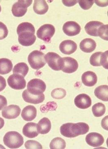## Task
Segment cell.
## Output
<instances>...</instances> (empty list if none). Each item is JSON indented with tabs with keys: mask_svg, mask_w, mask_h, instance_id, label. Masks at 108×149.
<instances>
[{
	"mask_svg": "<svg viewBox=\"0 0 108 149\" xmlns=\"http://www.w3.org/2000/svg\"><path fill=\"white\" fill-rule=\"evenodd\" d=\"M64 33L69 36H74L80 33L81 27L79 24L74 21H68L63 25Z\"/></svg>",
	"mask_w": 108,
	"mask_h": 149,
	"instance_id": "cell-11",
	"label": "cell"
},
{
	"mask_svg": "<svg viewBox=\"0 0 108 149\" xmlns=\"http://www.w3.org/2000/svg\"><path fill=\"white\" fill-rule=\"evenodd\" d=\"M103 23L100 22L91 21L87 23L85 25V29L86 33L92 36L97 37V31L99 28L103 25Z\"/></svg>",
	"mask_w": 108,
	"mask_h": 149,
	"instance_id": "cell-19",
	"label": "cell"
},
{
	"mask_svg": "<svg viewBox=\"0 0 108 149\" xmlns=\"http://www.w3.org/2000/svg\"><path fill=\"white\" fill-rule=\"evenodd\" d=\"M5 124V122L3 118H0V129L3 128Z\"/></svg>",
	"mask_w": 108,
	"mask_h": 149,
	"instance_id": "cell-41",
	"label": "cell"
},
{
	"mask_svg": "<svg viewBox=\"0 0 108 149\" xmlns=\"http://www.w3.org/2000/svg\"><path fill=\"white\" fill-rule=\"evenodd\" d=\"M92 111L95 117H102L105 113V106L102 103H97L93 106Z\"/></svg>",
	"mask_w": 108,
	"mask_h": 149,
	"instance_id": "cell-27",
	"label": "cell"
},
{
	"mask_svg": "<svg viewBox=\"0 0 108 149\" xmlns=\"http://www.w3.org/2000/svg\"><path fill=\"white\" fill-rule=\"evenodd\" d=\"M36 116V109L33 106L29 105L26 107L22 112V117L25 121H32L35 119Z\"/></svg>",
	"mask_w": 108,
	"mask_h": 149,
	"instance_id": "cell-20",
	"label": "cell"
},
{
	"mask_svg": "<svg viewBox=\"0 0 108 149\" xmlns=\"http://www.w3.org/2000/svg\"><path fill=\"white\" fill-rule=\"evenodd\" d=\"M13 68V64L10 59L0 58V74H6L10 72Z\"/></svg>",
	"mask_w": 108,
	"mask_h": 149,
	"instance_id": "cell-25",
	"label": "cell"
},
{
	"mask_svg": "<svg viewBox=\"0 0 108 149\" xmlns=\"http://www.w3.org/2000/svg\"><path fill=\"white\" fill-rule=\"evenodd\" d=\"M8 30L4 23L0 22V40L6 38L8 36Z\"/></svg>",
	"mask_w": 108,
	"mask_h": 149,
	"instance_id": "cell-34",
	"label": "cell"
},
{
	"mask_svg": "<svg viewBox=\"0 0 108 149\" xmlns=\"http://www.w3.org/2000/svg\"><path fill=\"white\" fill-rule=\"evenodd\" d=\"M62 3L65 6L67 7H71L74 6L78 2V1H62Z\"/></svg>",
	"mask_w": 108,
	"mask_h": 149,
	"instance_id": "cell-38",
	"label": "cell"
},
{
	"mask_svg": "<svg viewBox=\"0 0 108 149\" xmlns=\"http://www.w3.org/2000/svg\"><path fill=\"white\" fill-rule=\"evenodd\" d=\"M45 56V54L41 51L34 50L29 55L28 61L33 69L39 70L46 64Z\"/></svg>",
	"mask_w": 108,
	"mask_h": 149,
	"instance_id": "cell-4",
	"label": "cell"
},
{
	"mask_svg": "<svg viewBox=\"0 0 108 149\" xmlns=\"http://www.w3.org/2000/svg\"><path fill=\"white\" fill-rule=\"evenodd\" d=\"M108 116L105 117L102 120V126L103 128L106 129L107 130H108L107 125H108Z\"/></svg>",
	"mask_w": 108,
	"mask_h": 149,
	"instance_id": "cell-40",
	"label": "cell"
},
{
	"mask_svg": "<svg viewBox=\"0 0 108 149\" xmlns=\"http://www.w3.org/2000/svg\"><path fill=\"white\" fill-rule=\"evenodd\" d=\"M29 70L28 66L26 63L23 62L19 63L14 67L13 73L19 74L25 77L28 72Z\"/></svg>",
	"mask_w": 108,
	"mask_h": 149,
	"instance_id": "cell-26",
	"label": "cell"
},
{
	"mask_svg": "<svg viewBox=\"0 0 108 149\" xmlns=\"http://www.w3.org/2000/svg\"><path fill=\"white\" fill-rule=\"evenodd\" d=\"M96 47V43L94 40L91 38L84 39L80 44V48L83 52L90 53L93 52Z\"/></svg>",
	"mask_w": 108,
	"mask_h": 149,
	"instance_id": "cell-21",
	"label": "cell"
},
{
	"mask_svg": "<svg viewBox=\"0 0 108 149\" xmlns=\"http://www.w3.org/2000/svg\"><path fill=\"white\" fill-rule=\"evenodd\" d=\"M25 146L26 148L28 149H41L43 148L41 145L38 141L34 140L27 141L25 144Z\"/></svg>",
	"mask_w": 108,
	"mask_h": 149,
	"instance_id": "cell-32",
	"label": "cell"
},
{
	"mask_svg": "<svg viewBox=\"0 0 108 149\" xmlns=\"http://www.w3.org/2000/svg\"><path fill=\"white\" fill-rule=\"evenodd\" d=\"M59 49L60 51L63 54L70 55L76 50L77 45L74 41L71 40H66L60 43Z\"/></svg>",
	"mask_w": 108,
	"mask_h": 149,
	"instance_id": "cell-15",
	"label": "cell"
},
{
	"mask_svg": "<svg viewBox=\"0 0 108 149\" xmlns=\"http://www.w3.org/2000/svg\"><path fill=\"white\" fill-rule=\"evenodd\" d=\"M8 104V102L6 97L2 95H0V110L5 107Z\"/></svg>",
	"mask_w": 108,
	"mask_h": 149,
	"instance_id": "cell-36",
	"label": "cell"
},
{
	"mask_svg": "<svg viewBox=\"0 0 108 149\" xmlns=\"http://www.w3.org/2000/svg\"><path fill=\"white\" fill-rule=\"evenodd\" d=\"M97 6L101 7H104L108 5V1H94Z\"/></svg>",
	"mask_w": 108,
	"mask_h": 149,
	"instance_id": "cell-39",
	"label": "cell"
},
{
	"mask_svg": "<svg viewBox=\"0 0 108 149\" xmlns=\"http://www.w3.org/2000/svg\"><path fill=\"white\" fill-rule=\"evenodd\" d=\"M61 70L64 72L71 74L74 72L79 68V63L76 59L70 57L62 58Z\"/></svg>",
	"mask_w": 108,
	"mask_h": 149,
	"instance_id": "cell-10",
	"label": "cell"
},
{
	"mask_svg": "<svg viewBox=\"0 0 108 149\" xmlns=\"http://www.w3.org/2000/svg\"><path fill=\"white\" fill-rule=\"evenodd\" d=\"M45 61L49 67L55 71L61 70L62 58L57 53L49 52L45 56Z\"/></svg>",
	"mask_w": 108,
	"mask_h": 149,
	"instance_id": "cell-7",
	"label": "cell"
},
{
	"mask_svg": "<svg viewBox=\"0 0 108 149\" xmlns=\"http://www.w3.org/2000/svg\"><path fill=\"white\" fill-rule=\"evenodd\" d=\"M55 33V28L51 24H45L42 25L37 31V36L39 38L43 40L45 42L49 43Z\"/></svg>",
	"mask_w": 108,
	"mask_h": 149,
	"instance_id": "cell-6",
	"label": "cell"
},
{
	"mask_svg": "<svg viewBox=\"0 0 108 149\" xmlns=\"http://www.w3.org/2000/svg\"><path fill=\"white\" fill-rule=\"evenodd\" d=\"M102 52H98L93 53L90 56V64L93 66H101L100 63L101 56Z\"/></svg>",
	"mask_w": 108,
	"mask_h": 149,
	"instance_id": "cell-29",
	"label": "cell"
},
{
	"mask_svg": "<svg viewBox=\"0 0 108 149\" xmlns=\"http://www.w3.org/2000/svg\"><path fill=\"white\" fill-rule=\"evenodd\" d=\"M65 147V141L61 138H55L50 143V148L51 149H64Z\"/></svg>",
	"mask_w": 108,
	"mask_h": 149,
	"instance_id": "cell-28",
	"label": "cell"
},
{
	"mask_svg": "<svg viewBox=\"0 0 108 149\" xmlns=\"http://www.w3.org/2000/svg\"><path fill=\"white\" fill-rule=\"evenodd\" d=\"M33 9L37 14L43 15L48 11L49 6L46 1L44 0H36L34 2Z\"/></svg>",
	"mask_w": 108,
	"mask_h": 149,
	"instance_id": "cell-22",
	"label": "cell"
},
{
	"mask_svg": "<svg viewBox=\"0 0 108 149\" xmlns=\"http://www.w3.org/2000/svg\"><path fill=\"white\" fill-rule=\"evenodd\" d=\"M97 35L103 40H108V24H103L99 28Z\"/></svg>",
	"mask_w": 108,
	"mask_h": 149,
	"instance_id": "cell-31",
	"label": "cell"
},
{
	"mask_svg": "<svg viewBox=\"0 0 108 149\" xmlns=\"http://www.w3.org/2000/svg\"><path fill=\"white\" fill-rule=\"evenodd\" d=\"M88 125L84 122L74 123H67L60 127L62 135L67 138H74L83 135L89 131Z\"/></svg>",
	"mask_w": 108,
	"mask_h": 149,
	"instance_id": "cell-2",
	"label": "cell"
},
{
	"mask_svg": "<svg viewBox=\"0 0 108 149\" xmlns=\"http://www.w3.org/2000/svg\"><path fill=\"white\" fill-rule=\"evenodd\" d=\"M82 81L85 86L93 87L97 82V76L95 73L90 71L86 72L82 75Z\"/></svg>",
	"mask_w": 108,
	"mask_h": 149,
	"instance_id": "cell-18",
	"label": "cell"
},
{
	"mask_svg": "<svg viewBox=\"0 0 108 149\" xmlns=\"http://www.w3.org/2000/svg\"><path fill=\"white\" fill-rule=\"evenodd\" d=\"M6 87V80L4 77L0 76V92L4 90Z\"/></svg>",
	"mask_w": 108,
	"mask_h": 149,
	"instance_id": "cell-37",
	"label": "cell"
},
{
	"mask_svg": "<svg viewBox=\"0 0 108 149\" xmlns=\"http://www.w3.org/2000/svg\"><path fill=\"white\" fill-rule=\"evenodd\" d=\"M21 109L16 105H10L5 107L2 111V116L7 119H14L20 115Z\"/></svg>",
	"mask_w": 108,
	"mask_h": 149,
	"instance_id": "cell-12",
	"label": "cell"
},
{
	"mask_svg": "<svg viewBox=\"0 0 108 149\" xmlns=\"http://www.w3.org/2000/svg\"><path fill=\"white\" fill-rule=\"evenodd\" d=\"M18 40L20 45L24 47H29L33 45L36 38L35 36V29L33 25L28 22H22L17 28Z\"/></svg>",
	"mask_w": 108,
	"mask_h": 149,
	"instance_id": "cell-1",
	"label": "cell"
},
{
	"mask_svg": "<svg viewBox=\"0 0 108 149\" xmlns=\"http://www.w3.org/2000/svg\"><path fill=\"white\" fill-rule=\"evenodd\" d=\"M37 125L38 131L41 134H46L51 130V122L48 118H43L40 120Z\"/></svg>",
	"mask_w": 108,
	"mask_h": 149,
	"instance_id": "cell-23",
	"label": "cell"
},
{
	"mask_svg": "<svg viewBox=\"0 0 108 149\" xmlns=\"http://www.w3.org/2000/svg\"><path fill=\"white\" fill-rule=\"evenodd\" d=\"M5 145L11 149H17L20 147L24 143L22 136L16 131H10L5 134L4 138Z\"/></svg>",
	"mask_w": 108,
	"mask_h": 149,
	"instance_id": "cell-3",
	"label": "cell"
},
{
	"mask_svg": "<svg viewBox=\"0 0 108 149\" xmlns=\"http://www.w3.org/2000/svg\"><path fill=\"white\" fill-rule=\"evenodd\" d=\"M27 88L28 91L31 94L39 95L45 92L46 89V85L42 80L34 79L28 82Z\"/></svg>",
	"mask_w": 108,
	"mask_h": 149,
	"instance_id": "cell-5",
	"label": "cell"
},
{
	"mask_svg": "<svg viewBox=\"0 0 108 149\" xmlns=\"http://www.w3.org/2000/svg\"><path fill=\"white\" fill-rule=\"evenodd\" d=\"M32 2V1H18L12 6V14L16 17L24 16L27 12V8L31 5Z\"/></svg>",
	"mask_w": 108,
	"mask_h": 149,
	"instance_id": "cell-8",
	"label": "cell"
},
{
	"mask_svg": "<svg viewBox=\"0 0 108 149\" xmlns=\"http://www.w3.org/2000/svg\"><path fill=\"white\" fill-rule=\"evenodd\" d=\"M95 95L100 100L108 101V86L107 85H101L97 87L94 91Z\"/></svg>",
	"mask_w": 108,
	"mask_h": 149,
	"instance_id": "cell-24",
	"label": "cell"
},
{
	"mask_svg": "<svg viewBox=\"0 0 108 149\" xmlns=\"http://www.w3.org/2000/svg\"><path fill=\"white\" fill-rule=\"evenodd\" d=\"M1 6H0V12H1Z\"/></svg>",
	"mask_w": 108,
	"mask_h": 149,
	"instance_id": "cell-42",
	"label": "cell"
},
{
	"mask_svg": "<svg viewBox=\"0 0 108 149\" xmlns=\"http://www.w3.org/2000/svg\"><path fill=\"white\" fill-rule=\"evenodd\" d=\"M78 2L81 8L84 10L90 9L94 3L93 1H79Z\"/></svg>",
	"mask_w": 108,
	"mask_h": 149,
	"instance_id": "cell-33",
	"label": "cell"
},
{
	"mask_svg": "<svg viewBox=\"0 0 108 149\" xmlns=\"http://www.w3.org/2000/svg\"><path fill=\"white\" fill-rule=\"evenodd\" d=\"M75 104L79 108L85 109L91 105L92 101L90 96L85 93L79 94L75 97Z\"/></svg>",
	"mask_w": 108,
	"mask_h": 149,
	"instance_id": "cell-14",
	"label": "cell"
},
{
	"mask_svg": "<svg viewBox=\"0 0 108 149\" xmlns=\"http://www.w3.org/2000/svg\"><path fill=\"white\" fill-rule=\"evenodd\" d=\"M86 143L93 147H98L102 145L104 142L103 136L97 132H90L86 135Z\"/></svg>",
	"mask_w": 108,
	"mask_h": 149,
	"instance_id": "cell-13",
	"label": "cell"
},
{
	"mask_svg": "<svg viewBox=\"0 0 108 149\" xmlns=\"http://www.w3.org/2000/svg\"><path fill=\"white\" fill-rule=\"evenodd\" d=\"M66 95V91L62 88H56L53 89L51 93V95L55 99H61Z\"/></svg>",
	"mask_w": 108,
	"mask_h": 149,
	"instance_id": "cell-30",
	"label": "cell"
},
{
	"mask_svg": "<svg viewBox=\"0 0 108 149\" xmlns=\"http://www.w3.org/2000/svg\"><path fill=\"white\" fill-rule=\"evenodd\" d=\"M22 96L26 102L35 104L43 102L45 99V95L43 93L39 95H34L29 93L27 89L24 91Z\"/></svg>",
	"mask_w": 108,
	"mask_h": 149,
	"instance_id": "cell-17",
	"label": "cell"
},
{
	"mask_svg": "<svg viewBox=\"0 0 108 149\" xmlns=\"http://www.w3.org/2000/svg\"><path fill=\"white\" fill-rule=\"evenodd\" d=\"M22 133L25 136L29 138H34L39 134L37 124L29 122L25 124L22 129Z\"/></svg>",
	"mask_w": 108,
	"mask_h": 149,
	"instance_id": "cell-16",
	"label": "cell"
},
{
	"mask_svg": "<svg viewBox=\"0 0 108 149\" xmlns=\"http://www.w3.org/2000/svg\"><path fill=\"white\" fill-rule=\"evenodd\" d=\"M101 65H102L104 68L108 69V50L106 52H102L101 56Z\"/></svg>",
	"mask_w": 108,
	"mask_h": 149,
	"instance_id": "cell-35",
	"label": "cell"
},
{
	"mask_svg": "<svg viewBox=\"0 0 108 149\" xmlns=\"http://www.w3.org/2000/svg\"><path fill=\"white\" fill-rule=\"evenodd\" d=\"M8 83L10 87L16 90L24 89L26 85L24 77L17 74H14L10 76L8 78Z\"/></svg>",
	"mask_w": 108,
	"mask_h": 149,
	"instance_id": "cell-9",
	"label": "cell"
}]
</instances>
